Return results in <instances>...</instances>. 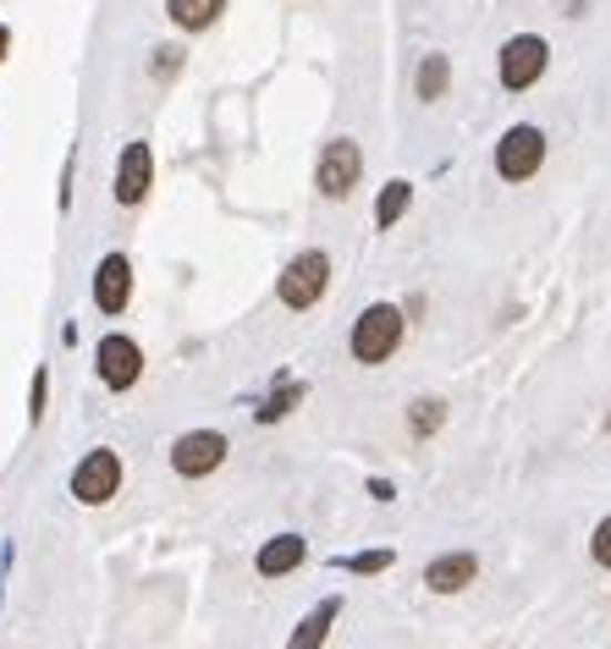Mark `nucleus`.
Wrapping results in <instances>:
<instances>
[{"instance_id": "3", "label": "nucleus", "mask_w": 611, "mask_h": 649, "mask_svg": "<svg viewBox=\"0 0 611 649\" xmlns=\"http://www.w3.org/2000/svg\"><path fill=\"white\" fill-rule=\"evenodd\" d=\"M325 287H330V259H325L319 248L298 254V259L282 270V281H276V292H282L287 309H314V303L325 298Z\"/></svg>"}, {"instance_id": "17", "label": "nucleus", "mask_w": 611, "mask_h": 649, "mask_svg": "<svg viewBox=\"0 0 611 649\" xmlns=\"http://www.w3.org/2000/svg\"><path fill=\"white\" fill-rule=\"evenodd\" d=\"M441 419H447V408H441L436 396L414 402V435H419V441H425V435H436V430H441Z\"/></svg>"}, {"instance_id": "4", "label": "nucleus", "mask_w": 611, "mask_h": 649, "mask_svg": "<svg viewBox=\"0 0 611 649\" xmlns=\"http://www.w3.org/2000/svg\"><path fill=\"white\" fill-rule=\"evenodd\" d=\"M358 176H364V150H358L353 138H330V144L319 150L314 187H319L325 198H347V193L358 187Z\"/></svg>"}, {"instance_id": "13", "label": "nucleus", "mask_w": 611, "mask_h": 649, "mask_svg": "<svg viewBox=\"0 0 611 649\" xmlns=\"http://www.w3.org/2000/svg\"><path fill=\"white\" fill-rule=\"evenodd\" d=\"M165 11H171V22L182 33H198V28H210L226 11V0H165Z\"/></svg>"}, {"instance_id": "22", "label": "nucleus", "mask_w": 611, "mask_h": 649, "mask_svg": "<svg viewBox=\"0 0 611 649\" xmlns=\"http://www.w3.org/2000/svg\"><path fill=\"white\" fill-rule=\"evenodd\" d=\"M6 55H11V28L0 22V61H6Z\"/></svg>"}, {"instance_id": "18", "label": "nucleus", "mask_w": 611, "mask_h": 649, "mask_svg": "<svg viewBox=\"0 0 611 649\" xmlns=\"http://www.w3.org/2000/svg\"><path fill=\"white\" fill-rule=\"evenodd\" d=\"M293 402H304V385H298V380H293V385H287L282 396H271V402L259 408V424H276L282 413H293Z\"/></svg>"}, {"instance_id": "2", "label": "nucleus", "mask_w": 611, "mask_h": 649, "mask_svg": "<svg viewBox=\"0 0 611 649\" xmlns=\"http://www.w3.org/2000/svg\"><path fill=\"white\" fill-rule=\"evenodd\" d=\"M546 61H551V44H546L540 33H512V39L501 44V55H496L501 89H512V94L534 89V83L546 78Z\"/></svg>"}, {"instance_id": "16", "label": "nucleus", "mask_w": 611, "mask_h": 649, "mask_svg": "<svg viewBox=\"0 0 611 649\" xmlns=\"http://www.w3.org/2000/svg\"><path fill=\"white\" fill-rule=\"evenodd\" d=\"M447 83H452V61H447V55H425V61H419V100L436 105V100L447 94Z\"/></svg>"}, {"instance_id": "15", "label": "nucleus", "mask_w": 611, "mask_h": 649, "mask_svg": "<svg viewBox=\"0 0 611 649\" xmlns=\"http://www.w3.org/2000/svg\"><path fill=\"white\" fill-rule=\"evenodd\" d=\"M408 204H414V187H408L403 176H397V182H386V187H380V204H375V226H380V231H391V226L403 220V209H408Z\"/></svg>"}, {"instance_id": "20", "label": "nucleus", "mask_w": 611, "mask_h": 649, "mask_svg": "<svg viewBox=\"0 0 611 649\" xmlns=\"http://www.w3.org/2000/svg\"><path fill=\"white\" fill-rule=\"evenodd\" d=\"M347 567H353V573H386V567H391V550H369V556H353Z\"/></svg>"}, {"instance_id": "10", "label": "nucleus", "mask_w": 611, "mask_h": 649, "mask_svg": "<svg viewBox=\"0 0 611 649\" xmlns=\"http://www.w3.org/2000/svg\"><path fill=\"white\" fill-rule=\"evenodd\" d=\"M154 182V155L150 144H128L122 150V165H116V204H144V193H150Z\"/></svg>"}, {"instance_id": "6", "label": "nucleus", "mask_w": 611, "mask_h": 649, "mask_svg": "<svg viewBox=\"0 0 611 649\" xmlns=\"http://www.w3.org/2000/svg\"><path fill=\"white\" fill-rule=\"evenodd\" d=\"M122 490V457L116 452H89L83 463H78V474H72V495L83 501V506H105L111 495Z\"/></svg>"}, {"instance_id": "7", "label": "nucleus", "mask_w": 611, "mask_h": 649, "mask_svg": "<svg viewBox=\"0 0 611 649\" xmlns=\"http://www.w3.org/2000/svg\"><path fill=\"white\" fill-rule=\"evenodd\" d=\"M94 363H100V380H105L111 391H133V385L144 380V347H139L133 336H105Z\"/></svg>"}, {"instance_id": "8", "label": "nucleus", "mask_w": 611, "mask_h": 649, "mask_svg": "<svg viewBox=\"0 0 611 649\" xmlns=\"http://www.w3.org/2000/svg\"><path fill=\"white\" fill-rule=\"evenodd\" d=\"M226 463V435H215V430H193V435H182L176 446H171V468L182 474V480H204V474H215Z\"/></svg>"}, {"instance_id": "14", "label": "nucleus", "mask_w": 611, "mask_h": 649, "mask_svg": "<svg viewBox=\"0 0 611 649\" xmlns=\"http://www.w3.org/2000/svg\"><path fill=\"white\" fill-rule=\"evenodd\" d=\"M336 611H342V600H325L319 611H308L287 649H319V645H325V633H330V622H336Z\"/></svg>"}, {"instance_id": "19", "label": "nucleus", "mask_w": 611, "mask_h": 649, "mask_svg": "<svg viewBox=\"0 0 611 649\" xmlns=\"http://www.w3.org/2000/svg\"><path fill=\"white\" fill-rule=\"evenodd\" d=\"M44 396H50V369H33V391H28V419H44Z\"/></svg>"}, {"instance_id": "21", "label": "nucleus", "mask_w": 611, "mask_h": 649, "mask_svg": "<svg viewBox=\"0 0 611 649\" xmlns=\"http://www.w3.org/2000/svg\"><path fill=\"white\" fill-rule=\"evenodd\" d=\"M590 556H595L601 567H611V517L601 523V528H595V545H590Z\"/></svg>"}, {"instance_id": "11", "label": "nucleus", "mask_w": 611, "mask_h": 649, "mask_svg": "<svg viewBox=\"0 0 611 649\" xmlns=\"http://www.w3.org/2000/svg\"><path fill=\"white\" fill-rule=\"evenodd\" d=\"M473 573H479V562H473L468 550H458V556H436L430 573H425V584H430L436 595H458V589L473 584Z\"/></svg>"}, {"instance_id": "9", "label": "nucleus", "mask_w": 611, "mask_h": 649, "mask_svg": "<svg viewBox=\"0 0 611 649\" xmlns=\"http://www.w3.org/2000/svg\"><path fill=\"white\" fill-rule=\"evenodd\" d=\"M133 298V259L128 254H105L100 270H94V303L100 315H122Z\"/></svg>"}, {"instance_id": "12", "label": "nucleus", "mask_w": 611, "mask_h": 649, "mask_svg": "<svg viewBox=\"0 0 611 649\" xmlns=\"http://www.w3.org/2000/svg\"><path fill=\"white\" fill-rule=\"evenodd\" d=\"M298 562H304V539H298V534H282V539H271V545L259 550L254 567H259L265 578H282V573H293Z\"/></svg>"}, {"instance_id": "5", "label": "nucleus", "mask_w": 611, "mask_h": 649, "mask_svg": "<svg viewBox=\"0 0 611 649\" xmlns=\"http://www.w3.org/2000/svg\"><path fill=\"white\" fill-rule=\"evenodd\" d=\"M546 165V133L540 127H507V138L496 144V176L501 182H529Z\"/></svg>"}, {"instance_id": "1", "label": "nucleus", "mask_w": 611, "mask_h": 649, "mask_svg": "<svg viewBox=\"0 0 611 649\" xmlns=\"http://www.w3.org/2000/svg\"><path fill=\"white\" fill-rule=\"evenodd\" d=\"M403 309H391V303H375V309H364L358 320H353V336H347V347H353V358L358 363H386L397 347H403Z\"/></svg>"}]
</instances>
